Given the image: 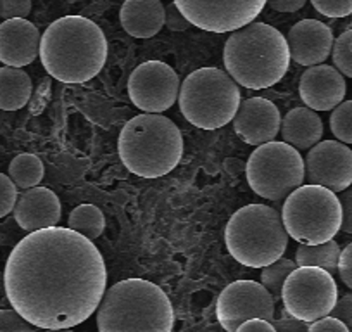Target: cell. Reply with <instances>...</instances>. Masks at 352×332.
Here are the masks:
<instances>
[{
    "label": "cell",
    "instance_id": "obj_1",
    "mask_svg": "<svg viewBox=\"0 0 352 332\" xmlns=\"http://www.w3.org/2000/svg\"><path fill=\"white\" fill-rule=\"evenodd\" d=\"M107 269L96 244L71 229L50 227L19 240L9 255V303L45 331L83 324L106 293Z\"/></svg>",
    "mask_w": 352,
    "mask_h": 332
},
{
    "label": "cell",
    "instance_id": "obj_2",
    "mask_svg": "<svg viewBox=\"0 0 352 332\" xmlns=\"http://www.w3.org/2000/svg\"><path fill=\"white\" fill-rule=\"evenodd\" d=\"M107 40L94 21L66 16L54 21L40 40V59L47 73L63 83H85L100 73L107 59Z\"/></svg>",
    "mask_w": 352,
    "mask_h": 332
},
{
    "label": "cell",
    "instance_id": "obj_3",
    "mask_svg": "<svg viewBox=\"0 0 352 332\" xmlns=\"http://www.w3.org/2000/svg\"><path fill=\"white\" fill-rule=\"evenodd\" d=\"M226 73L250 90L276 85L290 66L287 39L266 23H249L235 30L223 52Z\"/></svg>",
    "mask_w": 352,
    "mask_h": 332
},
{
    "label": "cell",
    "instance_id": "obj_4",
    "mask_svg": "<svg viewBox=\"0 0 352 332\" xmlns=\"http://www.w3.org/2000/svg\"><path fill=\"white\" fill-rule=\"evenodd\" d=\"M175 313L164 291L144 279L106 289L97 308L99 332H171Z\"/></svg>",
    "mask_w": 352,
    "mask_h": 332
},
{
    "label": "cell",
    "instance_id": "obj_5",
    "mask_svg": "<svg viewBox=\"0 0 352 332\" xmlns=\"http://www.w3.org/2000/svg\"><path fill=\"white\" fill-rule=\"evenodd\" d=\"M118 152L128 172L144 178H157L168 175L180 163L184 138L180 128L169 118L144 113L124 125Z\"/></svg>",
    "mask_w": 352,
    "mask_h": 332
},
{
    "label": "cell",
    "instance_id": "obj_6",
    "mask_svg": "<svg viewBox=\"0 0 352 332\" xmlns=\"http://www.w3.org/2000/svg\"><path fill=\"white\" fill-rule=\"evenodd\" d=\"M230 255L249 269H263L282 258L289 234L282 215L266 205H249L232 215L225 229Z\"/></svg>",
    "mask_w": 352,
    "mask_h": 332
},
{
    "label": "cell",
    "instance_id": "obj_7",
    "mask_svg": "<svg viewBox=\"0 0 352 332\" xmlns=\"http://www.w3.org/2000/svg\"><path fill=\"white\" fill-rule=\"evenodd\" d=\"M178 101L185 120L202 130L228 125L242 103L239 83L218 68H201L188 74L180 85Z\"/></svg>",
    "mask_w": 352,
    "mask_h": 332
},
{
    "label": "cell",
    "instance_id": "obj_8",
    "mask_svg": "<svg viewBox=\"0 0 352 332\" xmlns=\"http://www.w3.org/2000/svg\"><path fill=\"white\" fill-rule=\"evenodd\" d=\"M282 220L287 234L300 244L331 240L342 225L338 196L321 185H300L285 198Z\"/></svg>",
    "mask_w": 352,
    "mask_h": 332
},
{
    "label": "cell",
    "instance_id": "obj_9",
    "mask_svg": "<svg viewBox=\"0 0 352 332\" xmlns=\"http://www.w3.org/2000/svg\"><path fill=\"white\" fill-rule=\"evenodd\" d=\"M247 182L257 196L280 201L292 194L306 180V165L296 147L287 142L257 145L245 168Z\"/></svg>",
    "mask_w": 352,
    "mask_h": 332
},
{
    "label": "cell",
    "instance_id": "obj_10",
    "mask_svg": "<svg viewBox=\"0 0 352 332\" xmlns=\"http://www.w3.org/2000/svg\"><path fill=\"white\" fill-rule=\"evenodd\" d=\"M338 289L335 279L318 267H297L282 291L283 308L294 318L316 322L328 317L337 304Z\"/></svg>",
    "mask_w": 352,
    "mask_h": 332
},
{
    "label": "cell",
    "instance_id": "obj_11",
    "mask_svg": "<svg viewBox=\"0 0 352 332\" xmlns=\"http://www.w3.org/2000/svg\"><path fill=\"white\" fill-rule=\"evenodd\" d=\"M192 26L204 32L228 33L259 16L268 0H173Z\"/></svg>",
    "mask_w": 352,
    "mask_h": 332
},
{
    "label": "cell",
    "instance_id": "obj_12",
    "mask_svg": "<svg viewBox=\"0 0 352 332\" xmlns=\"http://www.w3.org/2000/svg\"><path fill=\"white\" fill-rule=\"evenodd\" d=\"M216 317L226 332H235L243 322L275 318V300L256 280H236L221 291L216 303Z\"/></svg>",
    "mask_w": 352,
    "mask_h": 332
},
{
    "label": "cell",
    "instance_id": "obj_13",
    "mask_svg": "<svg viewBox=\"0 0 352 332\" xmlns=\"http://www.w3.org/2000/svg\"><path fill=\"white\" fill-rule=\"evenodd\" d=\"M180 78L169 64L147 61L130 74L128 96L140 111L161 114L176 103L180 96Z\"/></svg>",
    "mask_w": 352,
    "mask_h": 332
},
{
    "label": "cell",
    "instance_id": "obj_14",
    "mask_svg": "<svg viewBox=\"0 0 352 332\" xmlns=\"http://www.w3.org/2000/svg\"><path fill=\"white\" fill-rule=\"evenodd\" d=\"M306 180L331 192L352 185V151L338 141H321L306 156Z\"/></svg>",
    "mask_w": 352,
    "mask_h": 332
},
{
    "label": "cell",
    "instance_id": "obj_15",
    "mask_svg": "<svg viewBox=\"0 0 352 332\" xmlns=\"http://www.w3.org/2000/svg\"><path fill=\"white\" fill-rule=\"evenodd\" d=\"M236 135L249 145H263L278 135L282 116L272 101L250 97L240 103L233 118Z\"/></svg>",
    "mask_w": 352,
    "mask_h": 332
},
{
    "label": "cell",
    "instance_id": "obj_16",
    "mask_svg": "<svg viewBox=\"0 0 352 332\" xmlns=\"http://www.w3.org/2000/svg\"><path fill=\"white\" fill-rule=\"evenodd\" d=\"M347 85L344 74L335 66L316 64L302 73L299 81V96L309 110L331 111L344 103Z\"/></svg>",
    "mask_w": 352,
    "mask_h": 332
},
{
    "label": "cell",
    "instance_id": "obj_17",
    "mask_svg": "<svg viewBox=\"0 0 352 332\" xmlns=\"http://www.w3.org/2000/svg\"><path fill=\"white\" fill-rule=\"evenodd\" d=\"M333 42L330 26L318 19H302L296 23L287 37L290 59L307 68L323 64L328 56H331Z\"/></svg>",
    "mask_w": 352,
    "mask_h": 332
},
{
    "label": "cell",
    "instance_id": "obj_18",
    "mask_svg": "<svg viewBox=\"0 0 352 332\" xmlns=\"http://www.w3.org/2000/svg\"><path fill=\"white\" fill-rule=\"evenodd\" d=\"M38 28L28 19H6L0 25V61L6 66L23 68L40 56Z\"/></svg>",
    "mask_w": 352,
    "mask_h": 332
},
{
    "label": "cell",
    "instance_id": "obj_19",
    "mask_svg": "<svg viewBox=\"0 0 352 332\" xmlns=\"http://www.w3.org/2000/svg\"><path fill=\"white\" fill-rule=\"evenodd\" d=\"M12 211L18 225L32 234L57 227L60 220V201L56 192L36 185L18 196Z\"/></svg>",
    "mask_w": 352,
    "mask_h": 332
},
{
    "label": "cell",
    "instance_id": "obj_20",
    "mask_svg": "<svg viewBox=\"0 0 352 332\" xmlns=\"http://www.w3.org/2000/svg\"><path fill=\"white\" fill-rule=\"evenodd\" d=\"M120 21L128 35L151 39L164 26V6L161 0H124Z\"/></svg>",
    "mask_w": 352,
    "mask_h": 332
},
{
    "label": "cell",
    "instance_id": "obj_21",
    "mask_svg": "<svg viewBox=\"0 0 352 332\" xmlns=\"http://www.w3.org/2000/svg\"><path fill=\"white\" fill-rule=\"evenodd\" d=\"M283 142L297 151H307L314 147L323 137V121L316 111L309 107H296L282 118L280 125Z\"/></svg>",
    "mask_w": 352,
    "mask_h": 332
},
{
    "label": "cell",
    "instance_id": "obj_22",
    "mask_svg": "<svg viewBox=\"0 0 352 332\" xmlns=\"http://www.w3.org/2000/svg\"><path fill=\"white\" fill-rule=\"evenodd\" d=\"M32 78L25 70L12 66L0 68V110L18 111L32 97Z\"/></svg>",
    "mask_w": 352,
    "mask_h": 332
},
{
    "label": "cell",
    "instance_id": "obj_23",
    "mask_svg": "<svg viewBox=\"0 0 352 332\" xmlns=\"http://www.w3.org/2000/svg\"><path fill=\"white\" fill-rule=\"evenodd\" d=\"M340 251V246L333 239L321 244H300L296 253V263L297 267H318L328 273H335L338 270Z\"/></svg>",
    "mask_w": 352,
    "mask_h": 332
},
{
    "label": "cell",
    "instance_id": "obj_24",
    "mask_svg": "<svg viewBox=\"0 0 352 332\" xmlns=\"http://www.w3.org/2000/svg\"><path fill=\"white\" fill-rule=\"evenodd\" d=\"M43 163L38 156L35 154H19L9 165V177L14 182L16 187L32 189L42 182L43 178Z\"/></svg>",
    "mask_w": 352,
    "mask_h": 332
},
{
    "label": "cell",
    "instance_id": "obj_25",
    "mask_svg": "<svg viewBox=\"0 0 352 332\" xmlns=\"http://www.w3.org/2000/svg\"><path fill=\"white\" fill-rule=\"evenodd\" d=\"M67 227L74 232L85 236L87 239L94 240L102 236L104 229H106V218H104V213L97 206L80 205L71 211Z\"/></svg>",
    "mask_w": 352,
    "mask_h": 332
},
{
    "label": "cell",
    "instance_id": "obj_26",
    "mask_svg": "<svg viewBox=\"0 0 352 332\" xmlns=\"http://www.w3.org/2000/svg\"><path fill=\"white\" fill-rule=\"evenodd\" d=\"M297 269V263L289 258H278L276 262L270 263V265L263 267V273H261V284H263L268 293L272 294L275 303L282 300V291L285 286V280L289 279L290 273Z\"/></svg>",
    "mask_w": 352,
    "mask_h": 332
},
{
    "label": "cell",
    "instance_id": "obj_27",
    "mask_svg": "<svg viewBox=\"0 0 352 332\" xmlns=\"http://www.w3.org/2000/svg\"><path fill=\"white\" fill-rule=\"evenodd\" d=\"M330 130L338 142L352 144V101H344L330 116Z\"/></svg>",
    "mask_w": 352,
    "mask_h": 332
},
{
    "label": "cell",
    "instance_id": "obj_28",
    "mask_svg": "<svg viewBox=\"0 0 352 332\" xmlns=\"http://www.w3.org/2000/svg\"><path fill=\"white\" fill-rule=\"evenodd\" d=\"M331 59L344 76L352 78V30H347L335 39Z\"/></svg>",
    "mask_w": 352,
    "mask_h": 332
},
{
    "label": "cell",
    "instance_id": "obj_29",
    "mask_svg": "<svg viewBox=\"0 0 352 332\" xmlns=\"http://www.w3.org/2000/svg\"><path fill=\"white\" fill-rule=\"evenodd\" d=\"M311 4L327 18H345L352 14V0H311Z\"/></svg>",
    "mask_w": 352,
    "mask_h": 332
},
{
    "label": "cell",
    "instance_id": "obj_30",
    "mask_svg": "<svg viewBox=\"0 0 352 332\" xmlns=\"http://www.w3.org/2000/svg\"><path fill=\"white\" fill-rule=\"evenodd\" d=\"M18 201V187L11 177L0 174V218L8 216Z\"/></svg>",
    "mask_w": 352,
    "mask_h": 332
},
{
    "label": "cell",
    "instance_id": "obj_31",
    "mask_svg": "<svg viewBox=\"0 0 352 332\" xmlns=\"http://www.w3.org/2000/svg\"><path fill=\"white\" fill-rule=\"evenodd\" d=\"M35 325L30 324L25 317L12 310H0V332H35Z\"/></svg>",
    "mask_w": 352,
    "mask_h": 332
},
{
    "label": "cell",
    "instance_id": "obj_32",
    "mask_svg": "<svg viewBox=\"0 0 352 332\" xmlns=\"http://www.w3.org/2000/svg\"><path fill=\"white\" fill-rule=\"evenodd\" d=\"M32 12V0H0V18L26 19Z\"/></svg>",
    "mask_w": 352,
    "mask_h": 332
},
{
    "label": "cell",
    "instance_id": "obj_33",
    "mask_svg": "<svg viewBox=\"0 0 352 332\" xmlns=\"http://www.w3.org/2000/svg\"><path fill=\"white\" fill-rule=\"evenodd\" d=\"M164 26L171 32H185L190 28V21L182 14V11L175 6V2L168 4L164 8Z\"/></svg>",
    "mask_w": 352,
    "mask_h": 332
},
{
    "label": "cell",
    "instance_id": "obj_34",
    "mask_svg": "<svg viewBox=\"0 0 352 332\" xmlns=\"http://www.w3.org/2000/svg\"><path fill=\"white\" fill-rule=\"evenodd\" d=\"M338 276H340L342 282L352 291V242L347 244L340 251V258H338Z\"/></svg>",
    "mask_w": 352,
    "mask_h": 332
},
{
    "label": "cell",
    "instance_id": "obj_35",
    "mask_svg": "<svg viewBox=\"0 0 352 332\" xmlns=\"http://www.w3.org/2000/svg\"><path fill=\"white\" fill-rule=\"evenodd\" d=\"M338 201L342 206V225L340 230L345 234H352V187H347L340 192Z\"/></svg>",
    "mask_w": 352,
    "mask_h": 332
},
{
    "label": "cell",
    "instance_id": "obj_36",
    "mask_svg": "<svg viewBox=\"0 0 352 332\" xmlns=\"http://www.w3.org/2000/svg\"><path fill=\"white\" fill-rule=\"evenodd\" d=\"M330 315L344 322L347 325L349 332H352V293L345 294L340 300H337V304H335Z\"/></svg>",
    "mask_w": 352,
    "mask_h": 332
},
{
    "label": "cell",
    "instance_id": "obj_37",
    "mask_svg": "<svg viewBox=\"0 0 352 332\" xmlns=\"http://www.w3.org/2000/svg\"><path fill=\"white\" fill-rule=\"evenodd\" d=\"M307 332H349V329L344 322L328 315V317L320 318V320L311 322Z\"/></svg>",
    "mask_w": 352,
    "mask_h": 332
},
{
    "label": "cell",
    "instance_id": "obj_38",
    "mask_svg": "<svg viewBox=\"0 0 352 332\" xmlns=\"http://www.w3.org/2000/svg\"><path fill=\"white\" fill-rule=\"evenodd\" d=\"M273 327L276 332H307L309 331V324L307 322L299 320L294 317H283V318H273L272 320Z\"/></svg>",
    "mask_w": 352,
    "mask_h": 332
},
{
    "label": "cell",
    "instance_id": "obj_39",
    "mask_svg": "<svg viewBox=\"0 0 352 332\" xmlns=\"http://www.w3.org/2000/svg\"><path fill=\"white\" fill-rule=\"evenodd\" d=\"M235 332H276L273 324L270 320H263V318H252L247 320L236 329Z\"/></svg>",
    "mask_w": 352,
    "mask_h": 332
},
{
    "label": "cell",
    "instance_id": "obj_40",
    "mask_svg": "<svg viewBox=\"0 0 352 332\" xmlns=\"http://www.w3.org/2000/svg\"><path fill=\"white\" fill-rule=\"evenodd\" d=\"M307 0H268V6L278 12H296L306 6Z\"/></svg>",
    "mask_w": 352,
    "mask_h": 332
},
{
    "label": "cell",
    "instance_id": "obj_41",
    "mask_svg": "<svg viewBox=\"0 0 352 332\" xmlns=\"http://www.w3.org/2000/svg\"><path fill=\"white\" fill-rule=\"evenodd\" d=\"M47 332H73L69 329H57V331H47Z\"/></svg>",
    "mask_w": 352,
    "mask_h": 332
}]
</instances>
